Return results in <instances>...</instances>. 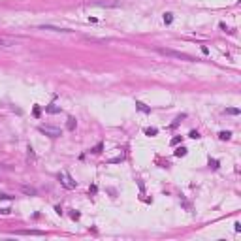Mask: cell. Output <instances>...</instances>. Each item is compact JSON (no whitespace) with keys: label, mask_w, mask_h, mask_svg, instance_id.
<instances>
[{"label":"cell","mask_w":241,"mask_h":241,"mask_svg":"<svg viewBox=\"0 0 241 241\" xmlns=\"http://www.w3.org/2000/svg\"><path fill=\"white\" fill-rule=\"evenodd\" d=\"M11 45V41H8V40H2L0 38V47H10Z\"/></svg>","instance_id":"16"},{"label":"cell","mask_w":241,"mask_h":241,"mask_svg":"<svg viewBox=\"0 0 241 241\" xmlns=\"http://www.w3.org/2000/svg\"><path fill=\"white\" fill-rule=\"evenodd\" d=\"M162 55H168V57H175V58H181V60H192L190 55H185V53H179V51H172V49H158Z\"/></svg>","instance_id":"3"},{"label":"cell","mask_w":241,"mask_h":241,"mask_svg":"<svg viewBox=\"0 0 241 241\" xmlns=\"http://www.w3.org/2000/svg\"><path fill=\"white\" fill-rule=\"evenodd\" d=\"M136 108H138L140 111H143V113H151V108H149V105H145L143 102H136Z\"/></svg>","instance_id":"6"},{"label":"cell","mask_w":241,"mask_h":241,"mask_svg":"<svg viewBox=\"0 0 241 241\" xmlns=\"http://www.w3.org/2000/svg\"><path fill=\"white\" fill-rule=\"evenodd\" d=\"M66 128H68V130H73V128H75V119H73V117H68V123H66Z\"/></svg>","instance_id":"8"},{"label":"cell","mask_w":241,"mask_h":241,"mask_svg":"<svg viewBox=\"0 0 241 241\" xmlns=\"http://www.w3.org/2000/svg\"><path fill=\"white\" fill-rule=\"evenodd\" d=\"M60 111H62V109H60L58 108V105H55V104H49V105H45V113H60Z\"/></svg>","instance_id":"5"},{"label":"cell","mask_w":241,"mask_h":241,"mask_svg":"<svg viewBox=\"0 0 241 241\" xmlns=\"http://www.w3.org/2000/svg\"><path fill=\"white\" fill-rule=\"evenodd\" d=\"M187 155V149L185 147H179L177 151H175V156H185Z\"/></svg>","instance_id":"11"},{"label":"cell","mask_w":241,"mask_h":241,"mask_svg":"<svg viewBox=\"0 0 241 241\" xmlns=\"http://www.w3.org/2000/svg\"><path fill=\"white\" fill-rule=\"evenodd\" d=\"M172 21H173V15H172V13H164V23L170 25Z\"/></svg>","instance_id":"10"},{"label":"cell","mask_w":241,"mask_h":241,"mask_svg":"<svg viewBox=\"0 0 241 241\" xmlns=\"http://www.w3.org/2000/svg\"><path fill=\"white\" fill-rule=\"evenodd\" d=\"M0 200H10V196L8 194H0Z\"/></svg>","instance_id":"20"},{"label":"cell","mask_w":241,"mask_h":241,"mask_svg":"<svg viewBox=\"0 0 241 241\" xmlns=\"http://www.w3.org/2000/svg\"><path fill=\"white\" fill-rule=\"evenodd\" d=\"M188 136H190V138H192V140H198V138H200V134H198V132H196V130H192V132H190Z\"/></svg>","instance_id":"17"},{"label":"cell","mask_w":241,"mask_h":241,"mask_svg":"<svg viewBox=\"0 0 241 241\" xmlns=\"http://www.w3.org/2000/svg\"><path fill=\"white\" fill-rule=\"evenodd\" d=\"M21 190H23L25 194H28V196H34V194H36V188H32V187H25V185H23Z\"/></svg>","instance_id":"7"},{"label":"cell","mask_w":241,"mask_h":241,"mask_svg":"<svg viewBox=\"0 0 241 241\" xmlns=\"http://www.w3.org/2000/svg\"><path fill=\"white\" fill-rule=\"evenodd\" d=\"M58 181H60V185H62L64 188H68V190H72V188H75V185H77V183H75V181L68 175V173H58Z\"/></svg>","instance_id":"2"},{"label":"cell","mask_w":241,"mask_h":241,"mask_svg":"<svg viewBox=\"0 0 241 241\" xmlns=\"http://www.w3.org/2000/svg\"><path fill=\"white\" fill-rule=\"evenodd\" d=\"M145 134H147V136H156L158 130H156V128H145Z\"/></svg>","instance_id":"14"},{"label":"cell","mask_w":241,"mask_h":241,"mask_svg":"<svg viewBox=\"0 0 241 241\" xmlns=\"http://www.w3.org/2000/svg\"><path fill=\"white\" fill-rule=\"evenodd\" d=\"M179 141H181V136H175V138L172 140V145H177Z\"/></svg>","instance_id":"18"},{"label":"cell","mask_w":241,"mask_h":241,"mask_svg":"<svg viewBox=\"0 0 241 241\" xmlns=\"http://www.w3.org/2000/svg\"><path fill=\"white\" fill-rule=\"evenodd\" d=\"M34 117H40V108L38 105H34Z\"/></svg>","instance_id":"19"},{"label":"cell","mask_w":241,"mask_h":241,"mask_svg":"<svg viewBox=\"0 0 241 241\" xmlns=\"http://www.w3.org/2000/svg\"><path fill=\"white\" fill-rule=\"evenodd\" d=\"M102 147H104V145H102V143H98L96 147H93V149H90V153H94V155H98V153H102Z\"/></svg>","instance_id":"12"},{"label":"cell","mask_w":241,"mask_h":241,"mask_svg":"<svg viewBox=\"0 0 241 241\" xmlns=\"http://www.w3.org/2000/svg\"><path fill=\"white\" fill-rule=\"evenodd\" d=\"M230 136H232V134H230L228 130H226V132H224V130L219 132V138H220V140H230Z\"/></svg>","instance_id":"9"},{"label":"cell","mask_w":241,"mask_h":241,"mask_svg":"<svg viewBox=\"0 0 241 241\" xmlns=\"http://www.w3.org/2000/svg\"><path fill=\"white\" fill-rule=\"evenodd\" d=\"M181 119H185V115H179V117H177V119H175V120H173V123H172V124H170V128H175V126H177V124H179V123H181Z\"/></svg>","instance_id":"13"},{"label":"cell","mask_w":241,"mask_h":241,"mask_svg":"<svg viewBox=\"0 0 241 241\" xmlns=\"http://www.w3.org/2000/svg\"><path fill=\"white\" fill-rule=\"evenodd\" d=\"M226 113H228V115H237L239 109H237V108H228V109H226Z\"/></svg>","instance_id":"15"},{"label":"cell","mask_w":241,"mask_h":241,"mask_svg":"<svg viewBox=\"0 0 241 241\" xmlns=\"http://www.w3.org/2000/svg\"><path fill=\"white\" fill-rule=\"evenodd\" d=\"M17 235H43L41 230H17Z\"/></svg>","instance_id":"4"},{"label":"cell","mask_w":241,"mask_h":241,"mask_svg":"<svg viewBox=\"0 0 241 241\" xmlns=\"http://www.w3.org/2000/svg\"><path fill=\"white\" fill-rule=\"evenodd\" d=\"M41 134H45V136H49V138H58V136H62V132H60V128H57V126H49V124H41L40 128H38Z\"/></svg>","instance_id":"1"}]
</instances>
